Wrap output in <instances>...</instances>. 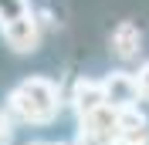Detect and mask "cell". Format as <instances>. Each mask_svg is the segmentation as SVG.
<instances>
[{"label":"cell","mask_w":149,"mask_h":145,"mask_svg":"<svg viewBox=\"0 0 149 145\" xmlns=\"http://www.w3.org/2000/svg\"><path fill=\"white\" fill-rule=\"evenodd\" d=\"M68 105L65 91L54 78H44V74H31L24 81H17L10 88L3 108L14 122L20 125H34V128H44L51 122H58L61 108Z\"/></svg>","instance_id":"obj_1"},{"label":"cell","mask_w":149,"mask_h":145,"mask_svg":"<svg viewBox=\"0 0 149 145\" xmlns=\"http://www.w3.org/2000/svg\"><path fill=\"white\" fill-rule=\"evenodd\" d=\"M0 34H3V41H7L10 51L31 54V51H37V44H41V20H37L34 10H24V14H17L14 20L0 24Z\"/></svg>","instance_id":"obj_2"},{"label":"cell","mask_w":149,"mask_h":145,"mask_svg":"<svg viewBox=\"0 0 149 145\" xmlns=\"http://www.w3.org/2000/svg\"><path fill=\"white\" fill-rule=\"evenodd\" d=\"M68 105H71V111L78 118H85V115H92V111L105 108L109 98H105L102 78H78V81L71 84V91H68Z\"/></svg>","instance_id":"obj_3"},{"label":"cell","mask_w":149,"mask_h":145,"mask_svg":"<svg viewBox=\"0 0 149 145\" xmlns=\"http://www.w3.org/2000/svg\"><path fill=\"white\" fill-rule=\"evenodd\" d=\"M105 84V98L112 108H132L139 105V88H136V74L132 71H109L102 78Z\"/></svg>","instance_id":"obj_4"},{"label":"cell","mask_w":149,"mask_h":145,"mask_svg":"<svg viewBox=\"0 0 149 145\" xmlns=\"http://www.w3.org/2000/svg\"><path fill=\"white\" fill-rule=\"evenodd\" d=\"M115 145H149V115L132 108H119V142Z\"/></svg>","instance_id":"obj_5"},{"label":"cell","mask_w":149,"mask_h":145,"mask_svg":"<svg viewBox=\"0 0 149 145\" xmlns=\"http://www.w3.org/2000/svg\"><path fill=\"white\" fill-rule=\"evenodd\" d=\"M109 44H112V54L119 57V61H139V54H142V30L132 20H122V24L112 27Z\"/></svg>","instance_id":"obj_6"},{"label":"cell","mask_w":149,"mask_h":145,"mask_svg":"<svg viewBox=\"0 0 149 145\" xmlns=\"http://www.w3.org/2000/svg\"><path fill=\"white\" fill-rule=\"evenodd\" d=\"M24 10H31V3H27V0H0V24L14 20L17 14H24Z\"/></svg>","instance_id":"obj_7"},{"label":"cell","mask_w":149,"mask_h":145,"mask_svg":"<svg viewBox=\"0 0 149 145\" xmlns=\"http://www.w3.org/2000/svg\"><path fill=\"white\" fill-rule=\"evenodd\" d=\"M136 74V88H139V101H146L149 105V57L139 64V71H132Z\"/></svg>","instance_id":"obj_8"},{"label":"cell","mask_w":149,"mask_h":145,"mask_svg":"<svg viewBox=\"0 0 149 145\" xmlns=\"http://www.w3.org/2000/svg\"><path fill=\"white\" fill-rule=\"evenodd\" d=\"M14 142V118L7 115V108H0V145Z\"/></svg>","instance_id":"obj_9"},{"label":"cell","mask_w":149,"mask_h":145,"mask_svg":"<svg viewBox=\"0 0 149 145\" xmlns=\"http://www.w3.org/2000/svg\"><path fill=\"white\" fill-rule=\"evenodd\" d=\"M47 145H68V142H47Z\"/></svg>","instance_id":"obj_10"},{"label":"cell","mask_w":149,"mask_h":145,"mask_svg":"<svg viewBox=\"0 0 149 145\" xmlns=\"http://www.w3.org/2000/svg\"><path fill=\"white\" fill-rule=\"evenodd\" d=\"M27 145H47V142H27Z\"/></svg>","instance_id":"obj_11"}]
</instances>
